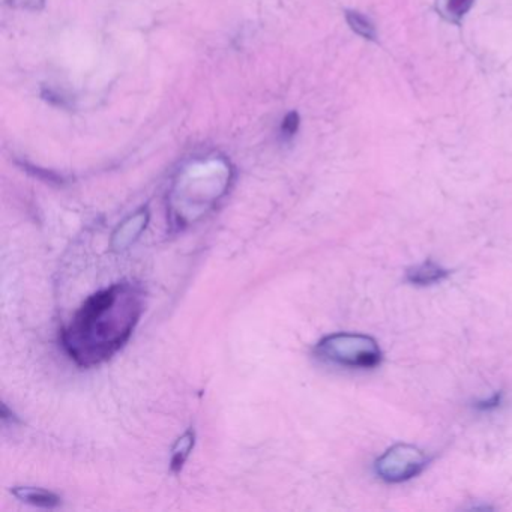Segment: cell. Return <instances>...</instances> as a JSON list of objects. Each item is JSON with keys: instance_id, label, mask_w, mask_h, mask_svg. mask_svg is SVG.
<instances>
[{"instance_id": "cell-1", "label": "cell", "mask_w": 512, "mask_h": 512, "mask_svg": "<svg viewBox=\"0 0 512 512\" xmlns=\"http://www.w3.org/2000/svg\"><path fill=\"white\" fill-rule=\"evenodd\" d=\"M143 313L145 292L139 284H112L83 302L62 331V347L79 367H97L130 341Z\"/></svg>"}, {"instance_id": "cell-7", "label": "cell", "mask_w": 512, "mask_h": 512, "mask_svg": "<svg viewBox=\"0 0 512 512\" xmlns=\"http://www.w3.org/2000/svg\"><path fill=\"white\" fill-rule=\"evenodd\" d=\"M448 274L449 272L445 268L428 260V262L410 268L406 278L410 284H415V286H431V284L445 280Z\"/></svg>"}, {"instance_id": "cell-4", "label": "cell", "mask_w": 512, "mask_h": 512, "mask_svg": "<svg viewBox=\"0 0 512 512\" xmlns=\"http://www.w3.org/2000/svg\"><path fill=\"white\" fill-rule=\"evenodd\" d=\"M427 457L421 449L413 445L392 446L382 457L377 458L376 473L386 482L398 484L409 481L424 470Z\"/></svg>"}, {"instance_id": "cell-9", "label": "cell", "mask_w": 512, "mask_h": 512, "mask_svg": "<svg viewBox=\"0 0 512 512\" xmlns=\"http://www.w3.org/2000/svg\"><path fill=\"white\" fill-rule=\"evenodd\" d=\"M476 0H437V11L446 22L461 25Z\"/></svg>"}, {"instance_id": "cell-2", "label": "cell", "mask_w": 512, "mask_h": 512, "mask_svg": "<svg viewBox=\"0 0 512 512\" xmlns=\"http://www.w3.org/2000/svg\"><path fill=\"white\" fill-rule=\"evenodd\" d=\"M230 178V166L220 158L197 161L184 169L170 193L173 223L179 227L190 226L208 214L227 193Z\"/></svg>"}, {"instance_id": "cell-5", "label": "cell", "mask_w": 512, "mask_h": 512, "mask_svg": "<svg viewBox=\"0 0 512 512\" xmlns=\"http://www.w3.org/2000/svg\"><path fill=\"white\" fill-rule=\"evenodd\" d=\"M151 214L148 208L139 209L130 217L125 218L112 235L110 247L115 251H125L140 238L146 227H148Z\"/></svg>"}, {"instance_id": "cell-11", "label": "cell", "mask_w": 512, "mask_h": 512, "mask_svg": "<svg viewBox=\"0 0 512 512\" xmlns=\"http://www.w3.org/2000/svg\"><path fill=\"white\" fill-rule=\"evenodd\" d=\"M500 401H502V395L496 394L493 395V397L488 398V400L485 401H479L478 404H476V407L481 410H490L494 409V407L499 406Z\"/></svg>"}, {"instance_id": "cell-10", "label": "cell", "mask_w": 512, "mask_h": 512, "mask_svg": "<svg viewBox=\"0 0 512 512\" xmlns=\"http://www.w3.org/2000/svg\"><path fill=\"white\" fill-rule=\"evenodd\" d=\"M346 20L349 23L350 28L353 32L359 35V37L365 38V40L374 41L377 38L376 28L373 23L364 14L358 13V11H347Z\"/></svg>"}, {"instance_id": "cell-3", "label": "cell", "mask_w": 512, "mask_h": 512, "mask_svg": "<svg viewBox=\"0 0 512 512\" xmlns=\"http://www.w3.org/2000/svg\"><path fill=\"white\" fill-rule=\"evenodd\" d=\"M317 358L344 368L370 370L382 362V350L374 338L353 332L326 335L314 347Z\"/></svg>"}, {"instance_id": "cell-6", "label": "cell", "mask_w": 512, "mask_h": 512, "mask_svg": "<svg viewBox=\"0 0 512 512\" xmlns=\"http://www.w3.org/2000/svg\"><path fill=\"white\" fill-rule=\"evenodd\" d=\"M11 493L20 502L37 506V508L53 509L58 508L62 503V499L58 494L41 487H14Z\"/></svg>"}, {"instance_id": "cell-12", "label": "cell", "mask_w": 512, "mask_h": 512, "mask_svg": "<svg viewBox=\"0 0 512 512\" xmlns=\"http://www.w3.org/2000/svg\"><path fill=\"white\" fill-rule=\"evenodd\" d=\"M296 128H298V118H296V115L287 116L286 121H284L283 133L286 136H293L296 133Z\"/></svg>"}, {"instance_id": "cell-8", "label": "cell", "mask_w": 512, "mask_h": 512, "mask_svg": "<svg viewBox=\"0 0 512 512\" xmlns=\"http://www.w3.org/2000/svg\"><path fill=\"white\" fill-rule=\"evenodd\" d=\"M194 445H196V431L193 428L178 437L172 448V457H170V469L173 473L182 472L191 452H193Z\"/></svg>"}]
</instances>
